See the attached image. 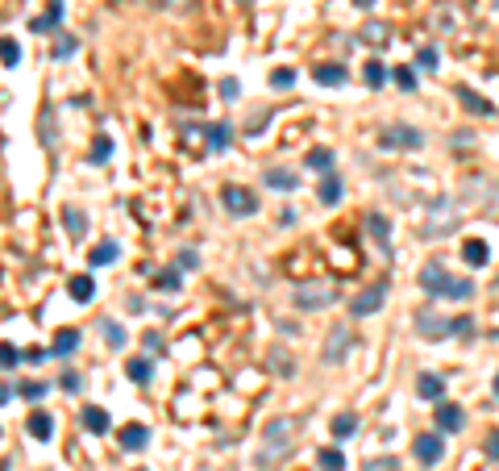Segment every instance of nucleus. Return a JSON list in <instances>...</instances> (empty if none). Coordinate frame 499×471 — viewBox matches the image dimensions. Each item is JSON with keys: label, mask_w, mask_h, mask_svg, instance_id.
I'll return each mask as SVG.
<instances>
[{"label": "nucleus", "mask_w": 499, "mask_h": 471, "mask_svg": "<svg viewBox=\"0 0 499 471\" xmlns=\"http://www.w3.org/2000/svg\"><path fill=\"white\" fill-rule=\"evenodd\" d=\"M420 288H424L429 296H446V300H470V296H474V283L454 280L441 263H429V267L420 271Z\"/></svg>", "instance_id": "obj_1"}, {"label": "nucleus", "mask_w": 499, "mask_h": 471, "mask_svg": "<svg viewBox=\"0 0 499 471\" xmlns=\"http://www.w3.org/2000/svg\"><path fill=\"white\" fill-rule=\"evenodd\" d=\"M291 300H296V309L312 313V309H324V305H333V300H337V288H333L329 280H308V283H296Z\"/></svg>", "instance_id": "obj_2"}, {"label": "nucleus", "mask_w": 499, "mask_h": 471, "mask_svg": "<svg viewBox=\"0 0 499 471\" xmlns=\"http://www.w3.org/2000/svg\"><path fill=\"white\" fill-rule=\"evenodd\" d=\"M379 146H383V150H420V146H424V134H420L416 126H400V121H396V126H387V130L379 134Z\"/></svg>", "instance_id": "obj_3"}, {"label": "nucleus", "mask_w": 499, "mask_h": 471, "mask_svg": "<svg viewBox=\"0 0 499 471\" xmlns=\"http://www.w3.org/2000/svg\"><path fill=\"white\" fill-rule=\"evenodd\" d=\"M221 204H225L233 217H254V213H258V196H254L250 188H241V184H225Z\"/></svg>", "instance_id": "obj_4"}, {"label": "nucleus", "mask_w": 499, "mask_h": 471, "mask_svg": "<svg viewBox=\"0 0 499 471\" xmlns=\"http://www.w3.org/2000/svg\"><path fill=\"white\" fill-rule=\"evenodd\" d=\"M383 300H387V280H379V283H370L366 292H358V296L350 300V313H354V317H370V313L383 309Z\"/></svg>", "instance_id": "obj_5"}, {"label": "nucleus", "mask_w": 499, "mask_h": 471, "mask_svg": "<svg viewBox=\"0 0 499 471\" xmlns=\"http://www.w3.org/2000/svg\"><path fill=\"white\" fill-rule=\"evenodd\" d=\"M412 455L433 467V463H441V455H446V438H441V434H416V438H412Z\"/></svg>", "instance_id": "obj_6"}, {"label": "nucleus", "mask_w": 499, "mask_h": 471, "mask_svg": "<svg viewBox=\"0 0 499 471\" xmlns=\"http://www.w3.org/2000/svg\"><path fill=\"white\" fill-rule=\"evenodd\" d=\"M350 346H354V334L346 330V326H333V330H329V342H324V359L337 363V359H346Z\"/></svg>", "instance_id": "obj_7"}, {"label": "nucleus", "mask_w": 499, "mask_h": 471, "mask_svg": "<svg viewBox=\"0 0 499 471\" xmlns=\"http://www.w3.org/2000/svg\"><path fill=\"white\" fill-rule=\"evenodd\" d=\"M462 425H466V413L457 409L454 400H437V429L441 434H457Z\"/></svg>", "instance_id": "obj_8"}, {"label": "nucleus", "mask_w": 499, "mask_h": 471, "mask_svg": "<svg viewBox=\"0 0 499 471\" xmlns=\"http://www.w3.org/2000/svg\"><path fill=\"white\" fill-rule=\"evenodd\" d=\"M416 330L424 334L429 342H437V338H450V322L433 317V309H420V313H416Z\"/></svg>", "instance_id": "obj_9"}, {"label": "nucleus", "mask_w": 499, "mask_h": 471, "mask_svg": "<svg viewBox=\"0 0 499 471\" xmlns=\"http://www.w3.org/2000/svg\"><path fill=\"white\" fill-rule=\"evenodd\" d=\"M457 100H462L474 117H495V104H491L487 96H479L474 88H466V84H457Z\"/></svg>", "instance_id": "obj_10"}, {"label": "nucleus", "mask_w": 499, "mask_h": 471, "mask_svg": "<svg viewBox=\"0 0 499 471\" xmlns=\"http://www.w3.org/2000/svg\"><path fill=\"white\" fill-rule=\"evenodd\" d=\"M291 429H296V422H291V417H274V422L267 425V455H274L279 446H287Z\"/></svg>", "instance_id": "obj_11"}, {"label": "nucleus", "mask_w": 499, "mask_h": 471, "mask_svg": "<svg viewBox=\"0 0 499 471\" xmlns=\"http://www.w3.org/2000/svg\"><path fill=\"white\" fill-rule=\"evenodd\" d=\"M312 80L324 84V88H341V84L350 80V71H346L341 63H320V67H312Z\"/></svg>", "instance_id": "obj_12"}, {"label": "nucleus", "mask_w": 499, "mask_h": 471, "mask_svg": "<svg viewBox=\"0 0 499 471\" xmlns=\"http://www.w3.org/2000/svg\"><path fill=\"white\" fill-rule=\"evenodd\" d=\"M117 442H121V451H141L146 442H150V429L146 425H121V434H117Z\"/></svg>", "instance_id": "obj_13"}, {"label": "nucleus", "mask_w": 499, "mask_h": 471, "mask_svg": "<svg viewBox=\"0 0 499 471\" xmlns=\"http://www.w3.org/2000/svg\"><path fill=\"white\" fill-rule=\"evenodd\" d=\"M416 396H420V400H441V396H446V379L424 372V376L416 379Z\"/></svg>", "instance_id": "obj_14"}, {"label": "nucleus", "mask_w": 499, "mask_h": 471, "mask_svg": "<svg viewBox=\"0 0 499 471\" xmlns=\"http://www.w3.org/2000/svg\"><path fill=\"white\" fill-rule=\"evenodd\" d=\"M25 429H30L38 442H50V434H54V417H50L46 409H34V413H30V422H25Z\"/></svg>", "instance_id": "obj_15"}, {"label": "nucleus", "mask_w": 499, "mask_h": 471, "mask_svg": "<svg viewBox=\"0 0 499 471\" xmlns=\"http://www.w3.org/2000/svg\"><path fill=\"white\" fill-rule=\"evenodd\" d=\"M317 200H320V204H337V200H341V176H337V171H329V176L320 180Z\"/></svg>", "instance_id": "obj_16"}, {"label": "nucleus", "mask_w": 499, "mask_h": 471, "mask_svg": "<svg viewBox=\"0 0 499 471\" xmlns=\"http://www.w3.org/2000/svg\"><path fill=\"white\" fill-rule=\"evenodd\" d=\"M263 180H267V188H279V192H296V188H300V176H291V171H283V167H271Z\"/></svg>", "instance_id": "obj_17"}, {"label": "nucleus", "mask_w": 499, "mask_h": 471, "mask_svg": "<svg viewBox=\"0 0 499 471\" xmlns=\"http://www.w3.org/2000/svg\"><path fill=\"white\" fill-rule=\"evenodd\" d=\"M366 230H370V234H374V242H379V246L387 250V238H391V221H387L383 213H366Z\"/></svg>", "instance_id": "obj_18"}, {"label": "nucleus", "mask_w": 499, "mask_h": 471, "mask_svg": "<svg viewBox=\"0 0 499 471\" xmlns=\"http://www.w3.org/2000/svg\"><path fill=\"white\" fill-rule=\"evenodd\" d=\"M304 163H308L312 171H320V176H329V171H333V150H329V146H312Z\"/></svg>", "instance_id": "obj_19"}, {"label": "nucleus", "mask_w": 499, "mask_h": 471, "mask_svg": "<svg viewBox=\"0 0 499 471\" xmlns=\"http://www.w3.org/2000/svg\"><path fill=\"white\" fill-rule=\"evenodd\" d=\"M63 226L71 230V238H84V234H88V217H84L75 204H67V209H63Z\"/></svg>", "instance_id": "obj_20"}, {"label": "nucleus", "mask_w": 499, "mask_h": 471, "mask_svg": "<svg viewBox=\"0 0 499 471\" xmlns=\"http://www.w3.org/2000/svg\"><path fill=\"white\" fill-rule=\"evenodd\" d=\"M58 21H63V0H50V8H46L38 21H34V30H38V34H46V30H58Z\"/></svg>", "instance_id": "obj_21"}, {"label": "nucleus", "mask_w": 499, "mask_h": 471, "mask_svg": "<svg viewBox=\"0 0 499 471\" xmlns=\"http://www.w3.org/2000/svg\"><path fill=\"white\" fill-rule=\"evenodd\" d=\"M329 429H333V438H337V442H346V438H350V434L358 429V413H337Z\"/></svg>", "instance_id": "obj_22"}, {"label": "nucleus", "mask_w": 499, "mask_h": 471, "mask_svg": "<svg viewBox=\"0 0 499 471\" xmlns=\"http://www.w3.org/2000/svg\"><path fill=\"white\" fill-rule=\"evenodd\" d=\"M366 88H383V84H387V80H391V67H383V63H379V59H370V63H366Z\"/></svg>", "instance_id": "obj_23"}, {"label": "nucleus", "mask_w": 499, "mask_h": 471, "mask_svg": "<svg viewBox=\"0 0 499 471\" xmlns=\"http://www.w3.org/2000/svg\"><path fill=\"white\" fill-rule=\"evenodd\" d=\"M80 346V330H58L54 334V346H50V355H71Z\"/></svg>", "instance_id": "obj_24"}, {"label": "nucleus", "mask_w": 499, "mask_h": 471, "mask_svg": "<svg viewBox=\"0 0 499 471\" xmlns=\"http://www.w3.org/2000/svg\"><path fill=\"white\" fill-rule=\"evenodd\" d=\"M67 288H71V296H75L80 305H88L91 296H96V280H91V276H75Z\"/></svg>", "instance_id": "obj_25"}, {"label": "nucleus", "mask_w": 499, "mask_h": 471, "mask_svg": "<svg viewBox=\"0 0 499 471\" xmlns=\"http://www.w3.org/2000/svg\"><path fill=\"white\" fill-rule=\"evenodd\" d=\"M84 425H88L91 434H104L108 429V413L100 405H84Z\"/></svg>", "instance_id": "obj_26"}, {"label": "nucleus", "mask_w": 499, "mask_h": 471, "mask_svg": "<svg viewBox=\"0 0 499 471\" xmlns=\"http://www.w3.org/2000/svg\"><path fill=\"white\" fill-rule=\"evenodd\" d=\"M462 259H466V263H470V267H483V263H487V259H491V250H487V246H483V242H474V238H470V242H466V246H462Z\"/></svg>", "instance_id": "obj_27"}, {"label": "nucleus", "mask_w": 499, "mask_h": 471, "mask_svg": "<svg viewBox=\"0 0 499 471\" xmlns=\"http://www.w3.org/2000/svg\"><path fill=\"white\" fill-rule=\"evenodd\" d=\"M317 463H320L324 471H346V455H341L337 446H324V451L317 455Z\"/></svg>", "instance_id": "obj_28"}, {"label": "nucleus", "mask_w": 499, "mask_h": 471, "mask_svg": "<svg viewBox=\"0 0 499 471\" xmlns=\"http://www.w3.org/2000/svg\"><path fill=\"white\" fill-rule=\"evenodd\" d=\"M125 372H130V379H134V384H150V376H154V363H150V359H130V367H125Z\"/></svg>", "instance_id": "obj_29"}, {"label": "nucleus", "mask_w": 499, "mask_h": 471, "mask_svg": "<svg viewBox=\"0 0 499 471\" xmlns=\"http://www.w3.org/2000/svg\"><path fill=\"white\" fill-rule=\"evenodd\" d=\"M204 134H208V146H213V150H225V146H229V134H233V130H229L225 121H217V126H208Z\"/></svg>", "instance_id": "obj_30"}, {"label": "nucleus", "mask_w": 499, "mask_h": 471, "mask_svg": "<svg viewBox=\"0 0 499 471\" xmlns=\"http://www.w3.org/2000/svg\"><path fill=\"white\" fill-rule=\"evenodd\" d=\"M117 259V242H100L96 250H91V267H104V263H113Z\"/></svg>", "instance_id": "obj_31"}, {"label": "nucleus", "mask_w": 499, "mask_h": 471, "mask_svg": "<svg viewBox=\"0 0 499 471\" xmlns=\"http://www.w3.org/2000/svg\"><path fill=\"white\" fill-rule=\"evenodd\" d=\"M104 334H108V338H104V342H108V346H113V350H121V346H125V342H130V334L121 330V326H117V322H104Z\"/></svg>", "instance_id": "obj_32"}, {"label": "nucleus", "mask_w": 499, "mask_h": 471, "mask_svg": "<svg viewBox=\"0 0 499 471\" xmlns=\"http://www.w3.org/2000/svg\"><path fill=\"white\" fill-rule=\"evenodd\" d=\"M391 80H396L404 92H416V71H412V67H391Z\"/></svg>", "instance_id": "obj_33"}, {"label": "nucleus", "mask_w": 499, "mask_h": 471, "mask_svg": "<svg viewBox=\"0 0 499 471\" xmlns=\"http://www.w3.org/2000/svg\"><path fill=\"white\" fill-rule=\"evenodd\" d=\"M113 154V138H104V134H96V142H91V163H104Z\"/></svg>", "instance_id": "obj_34"}, {"label": "nucleus", "mask_w": 499, "mask_h": 471, "mask_svg": "<svg viewBox=\"0 0 499 471\" xmlns=\"http://www.w3.org/2000/svg\"><path fill=\"white\" fill-rule=\"evenodd\" d=\"M362 38H366V42H387V38H391V30H387L383 21H370V25L362 30Z\"/></svg>", "instance_id": "obj_35"}, {"label": "nucleus", "mask_w": 499, "mask_h": 471, "mask_svg": "<svg viewBox=\"0 0 499 471\" xmlns=\"http://www.w3.org/2000/svg\"><path fill=\"white\" fill-rule=\"evenodd\" d=\"M271 367H274V376H296V363L287 355H279V350L271 355Z\"/></svg>", "instance_id": "obj_36"}, {"label": "nucleus", "mask_w": 499, "mask_h": 471, "mask_svg": "<svg viewBox=\"0 0 499 471\" xmlns=\"http://www.w3.org/2000/svg\"><path fill=\"white\" fill-rule=\"evenodd\" d=\"M296 84V71L291 67H279V71H271V88H291Z\"/></svg>", "instance_id": "obj_37"}, {"label": "nucleus", "mask_w": 499, "mask_h": 471, "mask_svg": "<svg viewBox=\"0 0 499 471\" xmlns=\"http://www.w3.org/2000/svg\"><path fill=\"white\" fill-rule=\"evenodd\" d=\"M0 363H4V372H13V367L21 363V350H17L13 342H4V350H0Z\"/></svg>", "instance_id": "obj_38"}, {"label": "nucleus", "mask_w": 499, "mask_h": 471, "mask_svg": "<svg viewBox=\"0 0 499 471\" xmlns=\"http://www.w3.org/2000/svg\"><path fill=\"white\" fill-rule=\"evenodd\" d=\"M17 63H21V47H17V42H13V38H4V67H8V71H13V67H17Z\"/></svg>", "instance_id": "obj_39"}, {"label": "nucleus", "mask_w": 499, "mask_h": 471, "mask_svg": "<svg viewBox=\"0 0 499 471\" xmlns=\"http://www.w3.org/2000/svg\"><path fill=\"white\" fill-rule=\"evenodd\" d=\"M416 63L433 71V67H437V47H420V54H416Z\"/></svg>", "instance_id": "obj_40"}, {"label": "nucleus", "mask_w": 499, "mask_h": 471, "mask_svg": "<svg viewBox=\"0 0 499 471\" xmlns=\"http://www.w3.org/2000/svg\"><path fill=\"white\" fill-rule=\"evenodd\" d=\"M154 283H158V288H167V292H175V288H179V271H163V276H158V280H154Z\"/></svg>", "instance_id": "obj_41"}, {"label": "nucleus", "mask_w": 499, "mask_h": 471, "mask_svg": "<svg viewBox=\"0 0 499 471\" xmlns=\"http://www.w3.org/2000/svg\"><path fill=\"white\" fill-rule=\"evenodd\" d=\"M483 446H487V459H495V463H499V429H491V434H487V442H483Z\"/></svg>", "instance_id": "obj_42"}, {"label": "nucleus", "mask_w": 499, "mask_h": 471, "mask_svg": "<svg viewBox=\"0 0 499 471\" xmlns=\"http://www.w3.org/2000/svg\"><path fill=\"white\" fill-rule=\"evenodd\" d=\"M21 396H25V400H42V396H46V384H25V388H21Z\"/></svg>", "instance_id": "obj_43"}, {"label": "nucleus", "mask_w": 499, "mask_h": 471, "mask_svg": "<svg viewBox=\"0 0 499 471\" xmlns=\"http://www.w3.org/2000/svg\"><path fill=\"white\" fill-rule=\"evenodd\" d=\"M75 47H80L75 38H63V42H58V50H54V54H58V59H67V54H75Z\"/></svg>", "instance_id": "obj_44"}, {"label": "nucleus", "mask_w": 499, "mask_h": 471, "mask_svg": "<svg viewBox=\"0 0 499 471\" xmlns=\"http://www.w3.org/2000/svg\"><path fill=\"white\" fill-rule=\"evenodd\" d=\"M58 384H63L67 392H80V376H75V372H63V379H58Z\"/></svg>", "instance_id": "obj_45"}, {"label": "nucleus", "mask_w": 499, "mask_h": 471, "mask_svg": "<svg viewBox=\"0 0 499 471\" xmlns=\"http://www.w3.org/2000/svg\"><path fill=\"white\" fill-rule=\"evenodd\" d=\"M237 92H241L237 80H225V84H221V96H225V100H237Z\"/></svg>", "instance_id": "obj_46"}, {"label": "nucleus", "mask_w": 499, "mask_h": 471, "mask_svg": "<svg viewBox=\"0 0 499 471\" xmlns=\"http://www.w3.org/2000/svg\"><path fill=\"white\" fill-rule=\"evenodd\" d=\"M200 259H196V250H179V267H196Z\"/></svg>", "instance_id": "obj_47"}, {"label": "nucleus", "mask_w": 499, "mask_h": 471, "mask_svg": "<svg viewBox=\"0 0 499 471\" xmlns=\"http://www.w3.org/2000/svg\"><path fill=\"white\" fill-rule=\"evenodd\" d=\"M150 350H154V355L163 350V342H158V334H146V355H150Z\"/></svg>", "instance_id": "obj_48"}, {"label": "nucleus", "mask_w": 499, "mask_h": 471, "mask_svg": "<svg viewBox=\"0 0 499 471\" xmlns=\"http://www.w3.org/2000/svg\"><path fill=\"white\" fill-rule=\"evenodd\" d=\"M141 4H150V8H163V4H167V0H141Z\"/></svg>", "instance_id": "obj_49"}, {"label": "nucleus", "mask_w": 499, "mask_h": 471, "mask_svg": "<svg viewBox=\"0 0 499 471\" xmlns=\"http://www.w3.org/2000/svg\"><path fill=\"white\" fill-rule=\"evenodd\" d=\"M358 4H362V8H370V4H374V0H358Z\"/></svg>", "instance_id": "obj_50"}, {"label": "nucleus", "mask_w": 499, "mask_h": 471, "mask_svg": "<svg viewBox=\"0 0 499 471\" xmlns=\"http://www.w3.org/2000/svg\"><path fill=\"white\" fill-rule=\"evenodd\" d=\"M495 396H499V372H495Z\"/></svg>", "instance_id": "obj_51"}]
</instances>
